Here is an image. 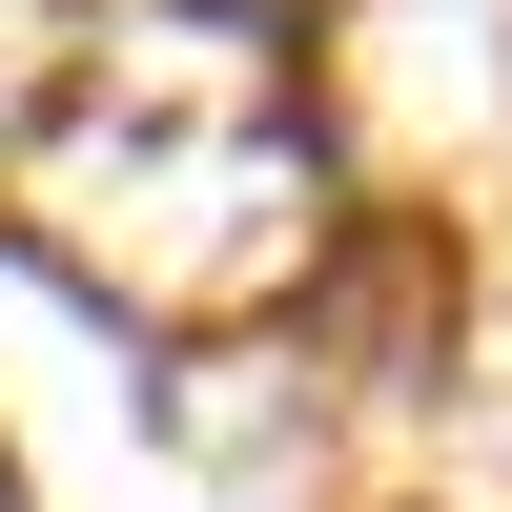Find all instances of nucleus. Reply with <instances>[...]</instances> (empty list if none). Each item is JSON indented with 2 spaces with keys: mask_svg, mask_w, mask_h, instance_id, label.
<instances>
[{
  "mask_svg": "<svg viewBox=\"0 0 512 512\" xmlns=\"http://www.w3.org/2000/svg\"><path fill=\"white\" fill-rule=\"evenodd\" d=\"M0 205H21V246L62 287H103V308H144V328H267V308H308L328 226H349V205H328L308 62H287V21H246V0H123V21L41 82Z\"/></svg>",
  "mask_w": 512,
  "mask_h": 512,
  "instance_id": "obj_1",
  "label": "nucleus"
},
{
  "mask_svg": "<svg viewBox=\"0 0 512 512\" xmlns=\"http://www.w3.org/2000/svg\"><path fill=\"white\" fill-rule=\"evenodd\" d=\"M308 308H328V349H369V369H410V349H431V246H410V226H328V267H308Z\"/></svg>",
  "mask_w": 512,
  "mask_h": 512,
  "instance_id": "obj_2",
  "label": "nucleus"
}]
</instances>
